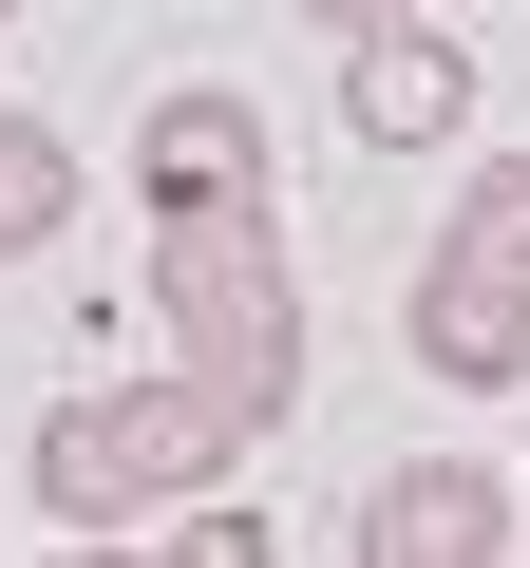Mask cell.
Wrapping results in <instances>:
<instances>
[{
    "instance_id": "1",
    "label": "cell",
    "mask_w": 530,
    "mask_h": 568,
    "mask_svg": "<svg viewBox=\"0 0 530 568\" xmlns=\"http://www.w3.org/2000/svg\"><path fill=\"white\" fill-rule=\"evenodd\" d=\"M152 323H171V361H208L265 436H285V398H304V265H285V190L152 209Z\"/></svg>"
},
{
    "instance_id": "2",
    "label": "cell",
    "mask_w": 530,
    "mask_h": 568,
    "mask_svg": "<svg viewBox=\"0 0 530 568\" xmlns=\"http://www.w3.org/2000/svg\"><path fill=\"white\" fill-rule=\"evenodd\" d=\"M398 342H417L436 379H473V398H492V379H530V265H511V246H473V227H436V246H417V284H398Z\"/></svg>"
},
{
    "instance_id": "3",
    "label": "cell",
    "mask_w": 530,
    "mask_h": 568,
    "mask_svg": "<svg viewBox=\"0 0 530 568\" xmlns=\"http://www.w3.org/2000/svg\"><path fill=\"white\" fill-rule=\"evenodd\" d=\"M342 133H360V152H455V133H473V58L417 20V0L342 39Z\"/></svg>"
},
{
    "instance_id": "4",
    "label": "cell",
    "mask_w": 530,
    "mask_h": 568,
    "mask_svg": "<svg viewBox=\"0 0 530 568\" xmlns=\"http://www.w3.org/2000/svg\"><path fill=\"white\" fill-rule=\"evenodd\" d=\"M133 190H152V209H227V190H285V171H265V114H246L227 77H171V95L133 114Z\"/></svg>"
},
{
    "instance_id": "5",
    "label": "cell",
    "mask_w": 530,
    "mask_h": 568,
    "mask_svg": "<svg viewBox=\"0 0 530 568\" xmlns=\"http://www.w3.org/2000/svg\"><path fill=\"white\" fill-rule=\"evenodd\" d=\"M492 549H511V474H473V455H417L360 493V568H492Z\"/></svg>"
},
{
    "instance_id": "6",
    "label": "cell",
    "mask_w": 530,
    "mask_h": 568,
    "mask_svg": "<svg viewBox=\"0 0 530 568\" xmlns=\"http://www.w3.org/2000/svg\"><path fill=\"white\" fill-rule=\"evenodd\" d=\"M114 436H133V474H152V511H171V493H208L265 417H246L208 361H152V379H114Z\"/></svg>"
},
{
    "instance_id": "7",
    "label": "cell",
    "mask_w": 530,
    "mask_h": 568,
    "mask_svg": "<svg viewBox=\"0 0 530 568\" xmlns=\"http://www.w3.org/2000/svg\"><path fill=\"white\" fill-rule=\"evenodd\" d=\"M39 511H58L77 549H133V530H152V474H133L114 398H58V417H39Z\"/></svg>"
},
{
    "instance_id": "8",
    "label": "cell",
    "mask_w": 530,
    "mask_h": 568,
    "mask_svg": "<svg viewBox=\"0 0 530 568\" xmlns=\"http://www.w3.org/2000/svg\"><path fill=\"white\" fill-rule=\"evenodd\" d=\"M77 227V133H39V114H0V265H39Z\"/></svg>"
},
{
    "instance_id": "9",
    "label": "cell",
    "mask_w": 530,
    "mask_h": 568,
    "mask_svg": "<svg viewBox=\"0 0 530 568\" xmlns=\"http://www.w3.org/2000/svg\"><path fill=\"white\" fill-rule=\"evenodd\" d=\"M455 227H473V246H511V265H530V152H492V171H473V190H455Z\"/></svg>"
},
{
    "instance_id": "10",
    "label": "cell",
    "mask_w": 530,
    "mask_h": 568,
    "mask_svg": "<svg viewBox=\"0 0 530 568\" xmlns=\"http://www.w3.org/2000/svg\"><path fill=\"white\" fill-rule=\"evenodd\" d=\"M285 20H323V39H360V20H398V0H285Z\"/></svg>"
},
{
    "instance_id": "11",
    "label": "cell",
    "mask_w": 530,
    "mask_h": 568,
    "mask_svg": "<svg viewBox=\"0 0 530 568\" xmlns=\"http://www.w3.org/2000/svg\"><path fill=\"white\" fill-rule=\"evenodd\" d=\"M511 549H530V493H511Z\"/></svg>"
}]
</instances>
